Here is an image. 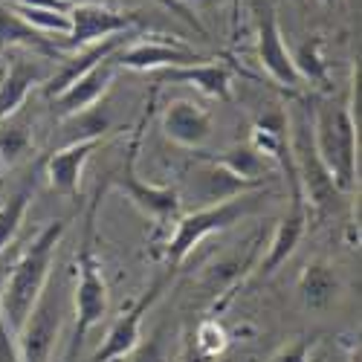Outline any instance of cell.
<instances>
[{
    "label": "cell",
    "instance_id": "cell-27",
    "mask_svg": "<svg viewBox=\"0 0 362 362\" xmlns=\"http://www.w3.org/2000/svg\"><path fill=\"white\" fill-rule=\"evenodd\" d=\"M310 351H313V339H293L264 362H310Z\"/></svg>",
    "mask_w": 362,
    "mask_h": 362
},
{
    "label": "cell",
    "instance_id": "cell-5",
    "mask_svg": "<svg viewBox=\"0 0 362 362\" xmlns=\"http://www.w3.org/2000/svg\"><path fill=\"white\" fill-rule=\"evenodd\" d=\"M64 296V279L49 276L41 298L35 301V308L29 310L21 330L15 334L23 362H52V351L58 345V337H62V325L67 313Z\"/></svg>",
    "mask_w": 362,
    "mask_h": 362
},
{
    "label": "cell",
    "instance_id": "cell-31",
    "mask_svg": "<svg viewBox=\"0 0 362 362\" xmlns=\"http://www.w3.org/2000/svg\"><path fill=\"white\" fill-rule=\"evenodd\" d=\"M348 362H359V342L351 345V351H348Z\"/></svg>",
    "mask_w": 362,
    "mask_h": 362
},
{
    "label": "cell",
    "instance_id": "cell-4",
    "mask_svg": "<svg viewBox=\"0 0 362 362\" xmlns=\"http://www.w3.org/2000/svg\"><path fill=\"white\" fill-rule=\"evenodd\" d=\"M255 206H258L255 194H238V197H229L221 203H209L206 209H197L192 215H180L174 221V232L168 235L165 250H163L168 269L183 264L203 238H209L212 232H223V229L235 226L238 221H244L247 215H252Z\"/></svg>",
    "mask_w": 362,
    "mask_h": 362
},
{
    "label": "cell",
    "instance_id": "cell-18",
    "mask_svg": "<svg viewBox=\"0 0 362 362\" xmlns=\"http://www.w3.org/2000/svg\"><path fill=\"white\" fill-rule=\"evenodd\" d=\"M44 177V160H35V165L29 168L21 183L0 200V255L6 252V247L12 244V238L18 235L23 218H26V209L33 203L35 192H38V180Z\"/></svg>",
    "mask_w": 362,
    "mask_h": 362
},
{
    "label": "cell",
    "instance_id": "cell-33",
    "mask_svg": "<svg viewBox=\"0 0 362 362\" xmlns=\"http://www.w3.org/2000/svg\"><path fill=\"white\" fill-rule=\"evenodd\" d=\"M0 171H4V165H0Z\"/></svg>",
    "mask_w": 362,
    "mask_h": 362
},
{
    "label": "cell",
    "instance_id": "cell-22",
    "mask_svg": "<svg viewBox=\"0 0 362 362\" xmlns=\"http://www.w3.org/2000/svg\"><path fill=\"white\" fill-rule=\"evenodd\" d=\"M33 128H29V119L18 110L6 119H0V165L12 168L18 165L23 157L33 154Z\"/></svg>",
    "mask_w": 362,
    "mask_h": 362
},
{
    "label": "cell",
    "instance_id": "cell-12",
    "mask_svg": "<svg viewBox=\"0 0 362 362\" xmlns=\"http://www.w3.org/2000/svg\"><path fill=\"white\" fill-rule=\"evenodd\" d=\"M99 145H102V136H81L64 148L52 151L44 160V177H47L49 189L76 200L81 192V171Z\"/></svg>",
    "mask_w": 362,
    "mask_h": 362
},
{
    "label": "cell",
    "instance_id": "cell-17",
    "mask_svg": "<svg viewBox=\"0 0 362 362\" xmlns=\"http://www.w3.org/2000/svg\"><path fill=\"white\" fill-rule=\"evenodd\" d=\"M305 232H308V206H305V197L301 194H293V209L279 221L273 240H269V247H267V255L261 258V267H258L261 273L273 276L276 269L296 252Z\"/></svg>",
    "mask_w": 362,
    "mask_h": 362
},
{
    "label": "cell",
    "instance_id": "cell-8",
    "mask_svg": "<svg viewBox=\"0 0 362 362\" xmlns=\"http://www.w3.org/2000/svg\"><path fill=\"white\" fill-rule=\"evenodd\" d=\"M67 18H70V33L62 35V41H52L55 55L84 49L90 44L102 41V38H110V35H119V33H131V29L136 26V15L119 12L107 4L70 6Z\"/></svg>",
    "mask_w": 362,
    "mask_h": 362
},
{
    "label": "cell",
    "instance_id": "cell-29",
    "mask_svg": "<svg viewBox=\"0 0 362 362\" xmlns=\"http://www.w3.org/2000/svg\"><path fill=\"white\" fill-rule=\"evenodd\" d=\"M0 362H23L21 348H18V339H15L12 330L6 327L4 319H0Z\"/></svg>",
    "mask_w": 362,
    "mask_h": 362
},
{
    "label": "cell",
    "instance_id": "cell-30",
    "mask_svg": "<svg viewBox=\"0 0 362 362\" xmlns=\"http://www.w3.org/2000/svg\"><path fill=\"white\" fill-rule=\"evenodd\" d=\"M67 6H81V4H107V0H64Z\"/></svg>",
    "mask_w": 362,
    "mask_h": 362
},
{
    "label": "cell",
    "instance_id": "cell-19",
    "mask_svg": "<svg viewBox=\"0 0 362 362\" xmlns=\"http://www.w3.org/2000/svg\"><path fill=\"white\" fill-rule=\"evenodd\" d=\"M160 78H163V81H171V84L197 87L200 93L212 96V99H221V102H226L229 93H232L229 67H226V64H218V62H203V64H192V67L160 70Z\"/></svg>",
    "mask_w": 362,
    "mask_h": 362
},
{
    "label": "cell",
    "instance_id": "cell-16",
    "mask_svg": "<svg viewBox=\"0 0 362 362\" xmlns=\"http://www.w3.org/2000/svg\"><path fill=\"white\" fill-rule=\"evenodd\" d=\"M41 81H47V76L38 58L12 55L6 62V70L0 73V119L18 113L29 96V90Z\"/></svg>",
    "mask_w": 362,
    "mask_h": 362
},
{
    "label": "cell",
    "instance_id": "cell-25",
    "mask_svg": "<svg viewBox=\"0 0 362 362\" xmlns=\"http://www.w3.org/2000/svg\"><path fill=\"white\" fill-rule=\"evenodd\" d=\"M293 64H296L301 81H316L319 84V81L327 78V67H325V58H322V41L316 35L298 47V52L293 55Z\"/></svg>",
    "mask_w": 362,
    "mask_h": 362
},
{
    "label": "cell",
    "instance_id": "cell-11",
    "mask_svg": "<svg viewBox=\"0 0 362 362\" xmlns=\"http://www.w3.org/2000/svg\"><path fill=\"white\" fill-rule=\"evenodd\" d=\"M163 284H165L163 279L154 281V284H151V287L134 301V308H128L122 316H119V319L110 325L107 337H105V342L99 345L93 362H119V359H125V356L136 348V342L142 339V337H139V334H142V319L148 316V310L154 308V301L160 298Z\"/></svg>",
    "mask_w": 362,
    "mask_h": 362
},
{
    "label": "cell",
    "instance_id": "cell-1",
    "mask_svg": "<svg viewBox=\"0 0 362 362\" xmlns=\"http://www.w3.org/2000/svg\"><path fill=\"white\" fill-rule=\"evenodd\" d=\"M64 232H67L64 221H52L49 226H44L38 232V238L18 258L12 276L0 287V319L6 322L12 334H18L23 319L41 298V293L52 276V261H55L58 247H62Z\"/></svg>",
    "mask_w": 362,
    "mask_h": 362
},
{
    "label": "cell",
    "instance_id": "cell-32",
    "mask_svg": "<svg viewBox=\"0 0 362 362\" xmlns=\"http://www.w3.org/2000/svg\"><path fill=\"white\" fill-rule=\"evenodd\" d=\"M319 4H325V6H337L339 0H319Z\"/></svg>",
    "mask_w": 362,
    "mask_h": 362
},
{
    "label": "cell",
    "instance_id": "cell-3",
    "mask_svg": "<svg viewBox=\"0 0 362 362\" xmlns=\"http://www.w3.org/2000/svg\"><path fill=\"white\" fill-rule=\"evenodd\" d=\"M313 145L339 192L356 186V116L354 105H322L310 116Z\"/></svg>",
    "mask_w": 362,
    "mask_h": 362
},
{
    "label": "cell",
    "instance_id": "cell-34",
    "mask_svg": "<svg viewBox=\"0 0 362 362\" xmlns=\"http://www.w3.org/2000/svg\"><path fill=\"white\" fill-rule=\"evenodd\" d=\"M221 362H226V359H221Z\"/></svg>",
    "mask_w": 362,
    "mask_h": 362
},
{
    "label": "cell",
    "instance_id": "cell-28",
    "mask_svg": "<svg viewBox=\"0 0 362 362\" xmlns=\"http://www.w3.org/2000/svg\"><path fill=\"white\" fill-rule=\"evenodd\" d=\"M125 362H165V348L160 337H151V339H139L136 348L125 356Z\"/></svg>",
    "mask_w": 362,
    "mask_h": 362
},
{
    "label": "cell",
    "instance_id": "cell-9",
    "mask_svg": "<svg viewBox=\"0 0 362 362\" xmlns=\"http://www.w3.org/2000/svg\"><path fill=\"white\" fill-rule=\"evenodd\" d=\"M255 23H258V35H255L258 64L279 87L298 90L305 81H301V76L293 64V52L284 44V33H281L276 9L269 0H255Z\"/></svg>",
    "mask_w": 362,
    "mask_h": 362
},
{
    "label": "cell",
    "instance_id": "cell-6",
    "mask_svg": "<svg viewBox=\"0 0 362 362\" xmlns=\"http://www.w3.org/2000/svg\"><path fill=\"white\" fill-rule=\"evenodd\" d=\"M142 125H145V119L136 125L134 139L128 145V154H125V165H122V171L110 180V186L116 192H122L142 215H148L151 221H157L160 226H168V223H174L180 215H183V212H180L183 200H180L177 189H171V186H151V183H142V180L136 177V154H139V142H142Z\"/></svg>",
    "mask_w": 362,
    "mask_h": 362
},
{
    "label": "cell",
    "instance_id": "cell-24",
    "mask_svg": "<svg viewBox=\"0 0 362 362\" xmlns=\"http://www.w3.org/2000/svg\"><path fill=\"white\" fill-rule=\"evenodd\" d=\"M226 330L215 322V319H206L197 325L194 330V348H197V362H215L223 351H226Z\"/></svg>",
    "mask_w": 362,
    "mask_h": 362
},
{
    "label": "cell",
    "instance_id": "cell-21",
    "mask_svg": "<svg viewBox=\"0 0 362 362\" xmlns=\"http://www.w3.org/2000/svg\"><path fill=\"white\" fill-rule=\"evenodd\" d=\"M298 293L310 310H322L339 296V276L334 273V267H327L322 261L308 264L298 279Z\"/></svg>",
    "mask_w": 362,
    "mask_h": 362
},
{
    "label": "cell",
    "instance_id": "cell-26",
    "mask_svg": "<svg viewBox=\"0 0 362 362\" xmlns=\"http://www.w3.org/2000/svg\"><path fill=\"white\" fill-rule=\"evenodd\" d=\"M12 12L29 23L38 33H58V35H67L70 33V18L62 15V12H49V9H29V6H12Z\"/></svg>",
    "mask_w": 362,
    "mask_h": 362
},
{
    "label": "cell",
    "instance_id": "cell-15",
    "mask_svg": "<svg viewBox=\"0 0 362 362\" xmlns=\"http://www.w3.org/2000/svg\"><path fill=\"white\" fill-rule=\"evenodd\" d=\"M163 131L183 148H203L212 136V113L194 99H177L165 107Z\"/></svg>",
    "mask_w": 362,
    "mask_h": 362
},
{
    "label": "cell",
    "instance_id": "cell-7",
    "mask_svg": "<svg viewBox=\"0 0 362 362\" xmlns=\"http://www.w3.org/2000/svg\"><path fill=\"white\" fill-rule=\"evenodd\" d=\"M290 165L293 174L298 180V189L301 197H305L310 206L316 209H327L330 203L337 200L339 189L334 183V177L327 174V168L322 165L319 154H316V145H313V131H310V116L298 119L293 139H290Z\"/></svg>",
    "mask_w": 362,
    "mask_h": 362
},
{
    "label": "cell",
    "instance_id": "cell-10",
    "mask_svg": "<svg viewBox=\"0 0 362 362\" xmlns=\"http://www.w3.org/2000/svg\"><path fill=\"white\" fill-rule=\"evenodd\" d=\"M116 70H134V73H154V70H174V67H192L209 62L206 55L165 41H139L131 47H122L113 58Z\"/></svg>",
    "mask_w": 362,
    "mask_h": 362
},
{
    "label": "cell",
    "instance_id": "cell-13",
    "mask_svg": "<svg viewBox=\"0 0 362 362\" xmlns=\"http://www.w3.org/2000/svg\"><path fill=\"white\" fill-rule=\"evenodd\" d=\"M131 38H134V29H131V33H119V35H110V38H102V41H96V44H90V47H84V49L70 52V55L64 58L62 70L52 73V76L44 81V96H47V99H55V96L62 93L64 87H70L76 78H81L84 73H90L93 67H99L102 62L113 58Z\"/></svg>",
    "mask_w": 362,
    "mask_h": 362
},
{
    "label": "cell",
    "instance_id": "cell-23",
    "mask_svg": "<svg viewBox=\"0 0 362 362\" xmlns=\"http://www.w3.org/2000/svg\"><path fill=\"white\" fill-rule=\"evenodd\" d=\"M209 163L232 171L240 180H252V183H264L267 174H269V160L261 157L252 145H238L232 151H223L218 157H209Z\"/></svg>",
    "mask_w": 362,
    "mask_h": 362
},
{
    "label": "cell",
    "instance_id": "cell-14",
    "mask_svg": "<svg viewBox=\"0 0 362 362\" xmlns=\"http://www.w3.org/2000/svg\"><path fill=\"white\" fill-rule=\"evenodd\" d=\"M113 76H116V67L107 58V62H102L99 67H93L90 73H84L81 78H76L70 87H64L55 99H49L52 102V116L55 119H73V116L87 113L107 93Z\"/></svg>",
    "mask_w": 362,
    "mask_h": 362
},
{
    "label": "cell",
    "instance_id": "cell-20",
    "mask_svg": "<svg viewBox=\"0 0 362 362\" xmlns=\"http://www.w3.org/2000/svg\"><path fill=\"white\" fill-rule=\"evenodd\" d=\"M12 49H26V52H44L49 58H58L52 49V41L44 38V33L23 23L12 6H0V52H12Z\"/></svg>",
    "mask_w": 362,
    "mask_h": 362
},
{
    "label": "cell",
    "instance_id": "cell-2",
    "mask_svg": "<svg viewBox=\"0 0 362 362\" xmlns=\"http://www.w3.org/2000/svg\"><path fill=\"white\" fill-rule=\"evenodd\" d=\"M102 192L96 194V200L87 209V226H84V238L76 255V287H73V316H76V327H73V348L70 354H76L87 334L93 327H99L107 316V281L102 273V264L96 258V247H93V232H96V209H99Z\"/></svg>",
    "mask_w": 362,
    "mask_h": 362
}]
</instances>
